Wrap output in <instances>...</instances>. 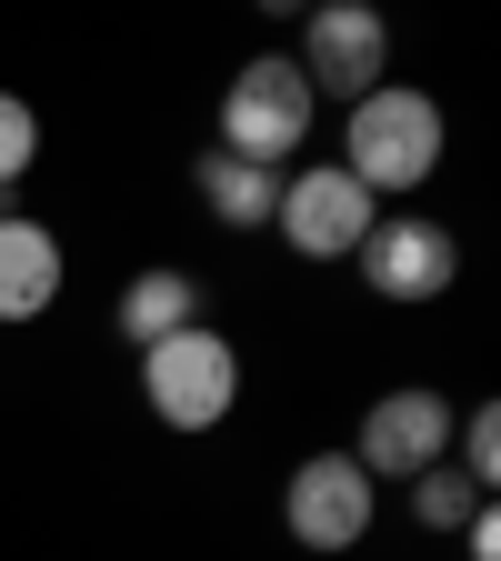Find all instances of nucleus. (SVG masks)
I'll list each match as a JSON object with an SVG mask.
<instances>
[{
    "mask_svg": "<svg viewBox=\"0 0 501 561\" xmlns=\"http://www.w3.org/2000/svg\"><path fill=\"white\" fill-rule=\"evenodd\" d=\"M442 151H452V121H442L432 91H411V81L362 91V101H351V121H341V171L362 181L372 201L421 191V181L442 171Z\"/></svg>",
    "mask_w": 501,
    "mask_h": 561,
    "instance_id": "f257e3e1",
    "label": "nucleus"
},
{
    "mask_svg": "<svg viewBox=\"0 0 501 561\" xmlns=\"http://www.w3.org/2000/svg\"><path fill=\"white\" fill-rule=\"evenodd\" d=\"M311 121H321V101H311V81L281 50H261V60H241L231 70V91H221V130H210V151H231V161H251V171H281L311 140Z\"/></svg>",
    "mask_w": 501,
    "mask_h": 561,
    "instance_id": "f03ea898",
    "label": "nucleus"
},
{
    "mask_svg": "<svg viewBox=\"0 0 501 561\" xmlns=\"http://www.w3.org/2000/svg\"><path fill=\"white\" fill-rule=\"evenodd\" d=\"M140 401H151L171 432H221L231 401H241V351L210 321H191V331H171V341L140 351Z\"/></svg>",
    "mask_w": 501,
    "mask_h": 561,
    "instance_id": "7ed1b4c3",
    "label": "nucleus"
},
{
    "mask_svg": "<svg viewBox=\"0 0 501 561\" xmlns=\"http://www.w3.org/2000/svg\"><path fill=\"white\" fill-rule=\"evenodd\" d=\"M452 401L442 391H421V381H401V391H382L372 411H362V442H351V461H362V481L382 491V481H421V471H442L452 461Z\"/></svg>",
    "mask_w": 501,
    "mask_h": 561,
    "instance_id": "20e7f679",
    "label": "nucleus"
},
{
    "mask_svg": "<svg viewBox=\"0 0 501 561\" xmlns=\"http://www.w3.org/2000/svg\"><path fill=\"white\" fill-rule=\"evenodd\" d=\"M372 221H382V201L351 181L341 161H311V171H292L281 181V210H271V231L292 241L301 261H351L372 241Z\"/></svg>",
    "mask_w": 501,
    "mask_h": 561,
    "instance_id": "39448f33",
    "label": "nucleus"
},
{
    "mask_svg": "<svg viewBox=\"0 0 501 561\" xmlns=\"http://www.w3.org/2000/svg\"><path fill=\"white\" fill-rule=\"evenodd\" d=\"M372 512H382V491L362 481L351 451H311L292 481H281V531H292L301 551H362Z\"/></svg>",
    "mask_w": 501,
    "mask_h": 561,
    "instance_id": "423d86ee",
    "label": "nucleus"
},
{
    "mask_svg": "<svg viewBox=\"0 0 501 561\" xmlns=\"http://www.w3.org/2000/svg\"><path fill=\"white\" fill-rule=\"evenodd\" d=\"M351 261H362V291L391 301V311H421V301H442L462 280V241L442 221H372V241Z\"/></svg>",
    "mask_w": 501,
    "mask_h": 561,
    "instance_id": "0eeeda50",
    "label": "nucleus"
},
{
    "mask_svg": "<svg viewBox=\"0 0 501 561\" xmlns=\"http://www.w3.org/2000/svg\"><path fill=\"white\" fill-rule=\"evenodd\" d=\"M292 70L311 81V101H362V91H382V70H391V31L372 11H351V0H331V11L301 21Z\"/></svg>",
    "mask_w": 501,
    "mask_h": 561,
    "instance_id": "6e6552de",
    "label": "nucleus"
},
{
    "mask_svg": "<svg viewBox=\"0 0 501 561\" xmlns=\"http://www.w3.org/2000/svg\"><path fill=\"white\" fill-rule=\"evenodd\" d=\"M60 280H70V261H60V231L50 221H0V321H41L50 301H60Z\"/></svg>",
    "mask_w": 501,
    "mask_h": 561,
    "instance_id": "1a4fd4ad",
    "label": "nucleus"
},
{
    "mask_svg": "<svg viewBox=\"0 0 501 561\" xmlns=\"http://www.w3.org/2000/svg\"><path fill=\"white\" fill-rule=\"evenodd\" d=\"M111 321H121V341H130V351H151V341H171V331L210 321V291H201L191 271L151 261V271H130V280H121V301H111Z\"/></svg>",
    "mask_w": 501,
    "mask_h": 561,
    "instance_id": "9d476101",
    "label": "nucleus"
},
{
    "mask_svg": "<svg viewBox=\"0 0 501 561\" xmlns=\"http://www.w3.org/2000/svg\"><path fill=\"white\" fill-rule=\"evenodd\" d=\"M191 181H201V210H210L221 231H271V210H281V171H251V161H231V151H201Z\"/></svg>",
    "mask_w": 501,
    "mask_h": 561,
    "instance_id": "9b49d317",
    "label": "nucleus"
},
{
    "mask_svg": "<svg viewBox=\"0 0 501 561\" xmlns=\"http://www.w3.org/2000/svg\"><path fill=\"white\" fill-rule=\"evenodd\" d=\"M452 451H462L452 471H462L481 502H491V481H501V411H491V401H471V411L452 421Z\"/></svg>",
    "mask_w": 501,
    "mask_h": 561,
    "instance_id": "f8f14e48",
    "label": "nucleus"
},
{
    "mask_svg": "<svg viewBox=\"0 0 501 561\" xmlns=\"http://www.w3.org/2000/svg\"><path fill=\"white\" fill-rule=\"evenodd\" d=\"M471 512H481V491H471V481H462L452 461H442V471H421V481H411V522H421V531H462Z\"/></svg>",
    "mask_w": 501,
    "mask_h": 561,
    "instance_id": "ddd939ff",
    "label": "nucleus"
},
{
    "mask_svg": "<svg viewBox=\"0 0 501 561\" xmlns=\"http://www.w3.org/2000/svg\"><path fill=\"white\" fill-rule=\"evenodd\" d=\"M31 161H41V121H31V101H21V91H0V191H11Z\"/></svg>",
    "mask_w": 501,
    "mask_h": 561,
    "instance_id": "4468645a",
    "label": "nucleus"
},
{
    "mask_svg": "<svg viewBox=\"0 0 501 561\" xmlns=\"http://www.w3.org/2000/svg\"><path fill=\"white\" fill-rule=\"evenodd\" d=\"M462 551H471V561H501V522H491V502L462 522Z\"/></svg>",
    "mask_w": 501,
    "mask_h": 561,
    "instance_id": "2eb2a0df",
    "label": "nucleus"
}]
</instances>
